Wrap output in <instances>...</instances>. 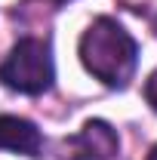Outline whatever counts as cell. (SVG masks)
I'll use <instances>...</instances> for the list:
<instances>
[{"label": "cell", "instance_id": "cell-1", "mask_svg": "<svg viewBox=\"0 0 157 160\" xmlns=\"http://www.w3.org/2000/svg\"><path fill=\"white\" fill-rule=\"evenodd\" d=\"M80 62L105 86L123 89L136 74L139 46L120 22L99 16L80 37Z\"/></svg>", "mask_w": 157, "mask_h": 160}, {"label": "cell", "instance_id": "cell-5", "mask_svg": "<svg viewBox=\"0 0 157 160\" xmlns=\"http://www.w3.org/2000/svg\"><path fill=\"white\" fill-rule=\"evenodd\" d=\"M145 102L157 111V71L148 77V83H145Z\"/></svg>", "mask_w": 157, "mask_h": 160}, {"label": "cell", "instance_id": "cell-6", "mask_svg": "<svg viewBox=\"0 0 157 160\" xmlns=\"http://www.w3.org/2000/svg\"><path fill=\"white\" fill-rule=\"evenodd\" d=\"M145 160H157V145L151 148V151H148V157H145Z\"/></svg>", "mask_w": 157, "mask_h": 160}, {"label": "cell", "instance_id": "cell-2", "mask_svg": "<svg viewBox=\"0 0 157 160\" xmlns=\"http://www.w3.org/2000/svg\"><path fill=\"white\" fill-rule=\"evenodd\" d=\"M53 80H56L53 49H49V40L40 37H22L0 65V83L25 96L49 92Z\"/></svg>", "mask_w": 157, "mask_h": 160}, {"label": "cell", "instance_id": "cell-3", "mask_svg": "<svg viewBox=\"0 0 157 160\" xmlns=\"http://www.w3.org/2000/svg\"><path fill=\"white\" fill-rule=\"evenodd\" d=\"M120 139L105 120H86L83 129L62 139V160H114Z\"/></svg>", "mask_w": 157, "mask_h": 160}, {"label": "cell", "instance_id": "cell-7", "mask_svg": "<svg viewBox=\"0 0 157 160\" xmlns=\"http://www.w3.org/2000/svg\"><path fill=\"white\" fill-rule=\"evenodd\" d=\"M49 3H65V0H49Z\"/></svg>", "mask_w": 157, "mask_h": 160}, {"label": "cell", "instance_id": "cell-4", "mask_svg": "<svg viewBox=\"0 0 157 160\" xmlns=\"http://www.w3.org/2000/svg\"><path fill=\"white\" fill-rule=\"evenodd\" d=\"M40 145H43V136L31 120L16 117V114H0V151L37 157Z\"/></svg>", "mask_w": 157, "mask_h": 160}]
</instances>
